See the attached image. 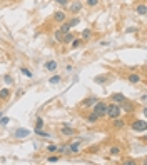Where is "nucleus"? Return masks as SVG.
Here are the masks:
<instances>
[{"instance_id": "obj_5", "label": "nucleus", "mask_w": 147, "mask_h": 165, "mask_svg": "<svg viewBox=\"0 0 147 165\" xmlns=\"http://www.w3.org/2000/svg\"><path fill=\"white\" fill-rule=\"evenodd\" d=\"M69 12H70L72 15H77V14H80V12H82V2H79V0H77V2H72V3H69Z\"/></svg>"}, {"instance_id": "obj_24", "label": "nucleus", "mask_w": 147, "mask_h": 165, "mask_svg": "<svg viewBox=\"0 0 147 165\" xmlns=\"http://www.w3.org/2000/svg\"><path fill=\"white\" fill-rule=\"evenodd\" d=\"M40 129H44V118H42V117L37 118V122H35V130H34V132L40 130Z\"/></svg>"}, {"instance_id": "obj_38", "label": "nucleus", "mask_w": 147, "mask_h": 165, "mask_svg": "<svg viewBox=\"0 0 147 165\" xmlns=\"http://www.w3.org/2000/svg\"><path fill=\"white\" fill-rule=\"evenodd\" d=\"M145 100H147V95H145V93H144V95H142V97H141V102H142V104H145Z\"/></svg>"}, {"instance_id": "obj_27", "label": "nucleus", "mask_w": 147, "mask_h": 165, "mask_svg": "<svg viewBox=\"0 0 147 165\" xmlns=\"http://www.w3.org/2000/svg\"><path fill=\"white\" fill-rule=\"evenodd\" d=\"M59 160H60V157L59 155H50V157H47V162L48 163H57V162H59Z\"/></svg>"}, {"instance_id": "obj_36", "label": "nucleus", "mask_w": 147, "mask_h": 165, "mask_svg": "<svg viewBox=\"0 0 147 165\" xmlns=\"http://www.w3.org/2000/svg\"><path fill=\"white\" fill-rule=\"evenodd\" d=\"M9 122H10V118H9V117H2V120H0V123H2V125H7Z\"/></svg>"}, {"instance_id": "obj_28", "label": "nucleus", "mask_w": 147, "mask_h": 165, "mask_svg": "<svg viewBox=\"0 0 147 165\" xmlns=\"http://www.w3.org/2000/svg\"><path fill=\"white\" fill-rule=\"evenodd\" d=\"M20 72H22L25 77H28V78H32V77H34V73H32L28 68H25V67H20Z\"/></svg>"}, {"instance_id": "obj_2", "label": "nucleus", "mask_w": 147, "mask_h": 165, "mask_svg": "<svg viewBox=\"0 0 147 165\" xmlns=\"http://www.w3.org/2000/svg\"><path fill=\"white\" fill-rule=\"evenodd\" d=\"M130 129L134 132H145L147 130V122L144 118H137V120H134L130 123Z\"/></svg>"}, {"instance_id": "obj_32", "label": "nucleus", "mask_w": 147, "mask_h": 165, "mask_svg": "<svg viewBox=\"0 0 147 165\" xmlns=\"http://www.w3.org/2000/svg\"><path fill=\"white\" fill-rule=\"evenodd\" d=\"M35 134H37V135H40V137H45V138H50V134H47V132H44L42 129H40V130H37V132H35Z\"/></svg>"}, {"instance_id": "obj_13", "label": "nucleus", "mask_w": 147, "mask_h": 165, "mask_svg": "<svg viewBox=\"0 0 147 165\" xmlns=\"http://www.w3.org/2000/svg\"><path fill=\"white\" fill-rule=\"evenodd\" d=\"M60 134H62L64 137H72V135L75 134V129H72V127H69V125H64L62 130H60Z\"/></svg>"}, {"instance_id": "obj_35", "label": "nucleus", "mask_w": 147, "mask_h": 165, "mask_svg": "<svg viewBox=\"0 0 147 165\" xmlns=\"http://www.w3.org/2000/svg\"><path fill=\"white\" fill-rule=\"evenodd\" d=\"M55 3H59L60 7H67L69 5V0H55Z\"/></svg>"}, {"instance_id": "obj_14", "label": "nucleus", "mask_w": 147, "mask_h": 165, "mask_svg": "<svg viewBox=\"0 0 147 165\" xmlns=\"http://www.w3.org/2000/svg\"><path fill=\"white\" fill-rule=\"evenodd\" d=\"M112 125H114V129H124V127H125V120H124V118H120V117L112 118Z\"/></svg>"}, {"instance_id": "obj_12", "label": "nucleus", "mask_w": 147, "mask_h": 165, "mask_svg": "<svg viewBox=\"0 0 147 165\" xmlns=\"http://www.w3.org/2000/svg\"><path fill=\"white\" fill-rule=\"evenodd\" d=\"M125 98H127V97H125L124 93H119V92H117V93H112V95H110V102L120 104V102H124V100H125Z\"/></svg>"}, {"instance_id": "obj_10", "label": "nucleus", "mask_w": 147, "mask_h": 165, "mask_svg": "<svg viewBox=\"0 0 147 165\" xmlns=\"http://www.w3.org/2000/svg\"><path fill=\"white\" fill-rule=\"evenodd\" d=\"M10 97H12V92H10V89H7V87L0 89V100H2V102H7Z\"/></svg>"}, {"instance_id": "obj_15", "label": "nucleus", "mask_w": 147, "mask_h": 165, "mask_svg": "<svg viewBox=\"0 0 147 165\" xmlns=\"http://www.w3.org/2000/svg\"><path fill=\"white\" fill-rule=\"evenodd\" d=\"M80 148H82V143H80V142H74V143H70V145H69V150H70V154H79Z\"/></svg>"}, {"instance_id": "obj_7", "label": "nucleus", "mask_w": 147, "mask_h": 165, "mask_svg": "<svg viewBox=\"0 0 147 165\" xmlns=\"http://www.w3.org/2000/svg\"><path fill=\"white\" fill-rule=\"evenodd\" d=\"M110 78H112V75H110V73H102V75L94 77V82H95V84H99V85H104V84H107Z\"/></svg>"}, {"instance_id": "obj_6", "label": "nucleus", "mask_w": 147, "mask_h": 165, "mask_svg": "<svg viewBox=\"0 0 147 165\" xmlns=\"http://www.w3.org/2000/svg\"><path fill=\"white\" fill-rule=\"evenodd\" d=\"M97 100H99L97 97H87V98H84V100L80 102V107H82V109H92Z\"/></svg>"}, {"instance_id": "obj_30", "label": "nucleus", "mask_w": 147, "mask_h": 165, "mask_svg": "<svg viewBox=\"0 0 147 165\" xmlns=\"http://www.w3.org/2000/svg\"><path fill=\"white\" fill-rule=\"evenodd\" d=\"M80 42H82V39H77V37H75V39H74L72 42H70L72 48H77V47H79V45H80Z\"/></svg>"}, {"instance_id": "obj_25", "label": "nucleus", "mask_w": 147, "mask_h": 165, "mask_svg": "<svg viewBox=\"0 0 147 165\" xmlns=\"http://www.w3.org/2000/svg\"><path fill=\"white\" fill-rule=\"evenodd\" d=\"M99 2H100V0H85V5L90 7V9H94V7L99 5Z\"/></svg>"}, {"instance_id": "obj_8", "label": "nucleus", "mask_w": 147, "mask_h": 165, "mask_svg": "<svg viewBox=\"0 0 147 165\" xmlns=\"http://www.w3.org/2000/svg\"><path fill=\"white\" fill-rule=\"evenodd\" d=\"M65 19H67V14H65L64 10H57L54 14V22H57V23L65 22Z\"/></svg>"}, {"instance_id": "obj_16", "label": "nucleus", "mask_w": 147, "mask_h": 165, "mask_svg": "<svg viewBox=\"0 0 147 165\" xmlns=\"http://www.w3.org/2000/svg\"><path fill=\"white\" fill-rule=\"evenodd\" d=\"M127 80L130 82V84H141V82H142V77L139 75V73H129Z\"/></svg>"}, {"instance_id": "obj_37", "label": "nucleus", "mask_w": 147, "mask_h": 165, "mask_svg": "<svg viewBox=\"0 0 147 165\" xmlns=\"http://www.w3.org/2000/svg\"><path fill=\"white\" fill-rule=\"evenodd\" d=\"M124 165H136V160H124Z\"/></svg>"}, {"instance_id": "obj_34", "label": "nucleus", "mask_w": 147, "mask_h": 165, "mask_svg": "<svg viewBox=\"0 0 147 165\" xmlns=\"http://www.w3.org/2000/svg\"><path fill=\"white\" fill-rule=\"evenodd\" d=\"M62 35H64L62 32H60V30H57L55 34H54V39L57 40V42H60V40H62Z\"/></svg>"}, {"instance_id": "obj_33", "label": "nucleus", "mask_w": 147, "mask_h": 165, "mask_svg": "<svg viewBox=\"0 0 147 165\" xmlns=\"http://www.w3.org/2000/svg\"><path fill=\"white\" fill-rule=\"evenodd\" d=\"M57 148H59V145H47V150L50 154H57Z\"/></svg>"}, {"instance_id": "obj_22", "label": "nucleus", "mask_w": 147, "mask_h": 165, "mask_svg": "<svg viewBox=\"0 0 147 165\" xmlns=\"http://www.w3.org/2000/svg\"><path fill=\"white\" fill-rule=\"evenodd\" d=\"M80 37H82V40H89L92 37V30L90 28H85V30H82V35Z\"/></svg>"}, {"instance_id": "obj_11", "label": "nucleus", "mask_w": 147, "mask_h": 165, "mask_svg": "<svg viewBox=\"0 0 147 165\" xmlns=\"http://www.w3.org/2000/svg\"><path fill=\"white\" fill-rule=\"evenodd\" d=\"M74 39H75V34H72V32H67V34H64V35H62V40H60V43L69 45Z\"/></svg>"}, {"instance_id": "obj_9", "label": "nucleus", "mask_w": 147, "mask_h": 165, "mask_svg": "<svg viewBox=\"0 0 147 165\" xmlns=\"http://www.w3.org/2000/svg\"><path fill=\"white\" fill-rule=\"evenodd\" d=\"M28 135H30L28 129H17V130L14 132V137L15 138H27Z\"/></svg>"}, {"instance_id": "obj_19", "label": "nucleus", "mask_w": 147, "mask_h": 165, "mask_svg": "<svg viewBox=\"0 0 147 165\" xmlns=\"http://www.w3.org/2000/svg\"><path fill=\"white\" fill-rule=\"evenodd\" d=\"M136 12H137V15H145V12H147L145 3H139V5L136 7Z\"/></svg>"}, {"instance_id": "obj_4", "label": "nucleus", "mask_w": 147, "mask_h": 165, "mask_svg": "<svg viewBox=\"0 0 147 165\" xmlns=\"http://www.w3.org/2000/svg\"><path fill=\"white\" fill-rule=\"evenodd\" d=\"M120 110L122 112H127V113H130V112H134V110H136V105H134V102H130V100H127V98H125L124 102H120Z\"/></svg>"}, {"instance_id": "obj_31", "label": "nucleus", "mask_w": 147, "mask_h": 165, "mask_svg": "<svg viewBox=\"0 0 147 165\" xmlns=\"http://www.w3.org/2000/svg\"><path fill=\"white\" fill-rule=\"evenodd\" d=\"M109 154H110V155H119V154H120V147H112V148L109 150Z\"/></svg>"}, {"instance_id": "obj_20", "label": "nucleus", "mask_w": 147, "mask_h": 165, "mask_svg": "<svg viewBox=\"0 0 147 165\" xmlns=\"http://www.w3.org/2000/svg\"><path fill=\"white\" fill-rule=\"evenodd\" d=\"M57 152H59V154H70V150H69V143H62V145H59Z\"/></svg>"}, {"instance_id": "obj_18", "label": "nucleus", "mask_w": 147, "mask_h": 165, "mask_svg": "<svg viewBox=\"0 0 147 165\" xmlns=\"http://www.w3.org/2000/svg\"><path fill=\"white\" fill-rule=\"evenodd\" d=\"M99 120H100V117L95 112H90V113L87 115V122L89 123H95V122H99Z\"/></svg>"}, {"instance_id": "obj_26", "label": "nucleus", "mask_w": 147, "mask_h": 165, "mask_svg": "<svg viewBox=\"0 0 147 165\" xmlns=\"http://www.w3.org/2000/svg\"><path fill=\"white\" fill-rule=\"evenodd\" d=\"M69 25H70V27H75V25H79V23H80V19L79 17H77V15H75V17H74V19H70V20H69Z\"/></svg>"}, {"instance_id": "obj_3", "label": "nucleus", "mask_w": 147, "mask_h": 165, "mask_svg": "<svg viewBox=\"0 0 147 165\" xmlns=\"http://www.w3.org/2000/svg\"><path fill=\"white\" fill-rule=\"evenodd\" d=\"M105 109H107V104L97 100L95 104H94V107H92V112H95L99 117H105Z\"/></svg>"}, {"instance_id": "obj_21", "label": "nucleus", "mask_w": 147, "mask_h": 165, "mask_svg": "<svg viewBox=\"0 0 147 165\" xmlns=\"http://www.w3.org/2000/svg\"><path fill=\"white\" fill-rule=\"evenodd\" d=\"M59 30L62 32V34H67V32H70V30H72V27L69 25L67 22H62V23H60V28H59Z\"/></svg>"}, {"instance_id": "obj_1", "label": "nucleus", "mask_w": 147, "mask_h": 165, "mask_svg": "<svg viewBox=\"0 0 147 165\" xmlns=\"http://www.w3.org/2000/svg\"><path fill=\"white\" fill-rule=\"evenodd\" d=\"M122 110H120V105L116 104V102H110V104H107V109H105V117H109L110 120L112 118H117L120 117Z\"/></svg>"}, {"instance_id": "obj_29", "label": "nucleus", "mask_w": 147, "mask_h": 165, "mask_svg": "<svg viewBox=\"0 0 147 165\" xmlns=\"http://www.w3.org/2000/svg\"><path fill=\"white\" fill-rule=\"evenodd\" d=\"M3 82H5L7 85H12V84H14V78H12V75L7 73V75H3Z\"/></svg>"}, {"instance_id": "obj_17", "label": "nucleus", "mask_w": 147, "mask_h": 165, "mask_svg": "<svg viewBox=\"0 0 147 165\" xmlns=\"http://www.w3.org/2000/svg\"><path fill=\"white\" fill-rule=\"evenodd\" d=\"M57 67H59V64H57L55 60H48L45 64V70H47V72H55Z\"/></svg>"}, {"instance_id": "obj_23", "label": "nucleus", "mask_w": 147, "mask_h": 165, "mask_svg": "<svg viewBox=\"0 0 147 165\" xmlns=\"http://www.w3.org/2000/svg\"><path fill=\"white\" fill-rule=\"evenodd\" d=\"M60 80H62V77H60V75H52L50 78H48V84L55 85V84H60Z\"/></svg>"}]
</instances>
